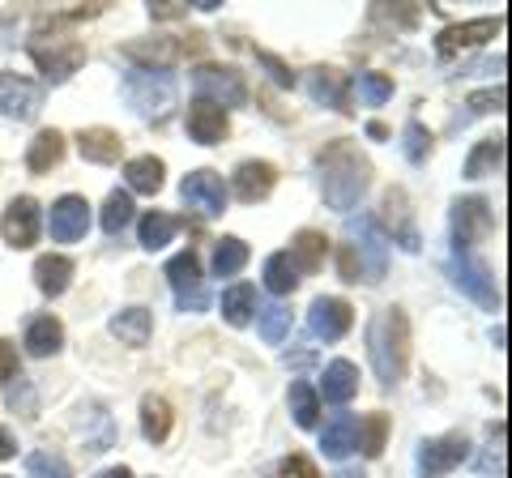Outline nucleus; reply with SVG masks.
Here are the masks:
<instances>
[{
  "instance_id": "nucleus-4",
  "label": "nucleus",
  "mask_w": 512,
  "mask_h": 478,
  "mask_svg": "<svg viewBox=\"0 0 512 478\" xmlns=\"http://www.w3.org/2000/svg\"><path fill=\"white\" fill-rule=\"evenodd\" d=\"M124 99L137 116H163L175 99V82L167 69H128L124 73Z\"/></svg>"
},
{
  "instance_id": "nucleus-47",
  "label": "nucleus",
  "mask_w": 512,
  "mask_h": 478,
  "mask_svg": "<svg viewBox=\"0 0 512 478\" xmlns=\"http://www.w3.org/2000/svg\"><path fill=\"white\" fill-rule=\"evenodd\" d=\"M256 60H261V65L269 69V77H274L278 86H295V73L286 69V65H282V60H278L274 52H256Z\"/></svg>"
},
{
  "instance_id": "nucleus-44",
  "label": "nucleus",
  "mask_w": 512,
  "mask_h": 478,
  "mask_svg": "<svg viewBox=\"0 0 512 478\" xmlns=\"http://www.w3.org/2000/svg\"><path fill=\"white\" fill-rule=\"evenodd\" d=\"M359 99L367 107H384L393 99V77H384V73H359Z\"/></svg>"
},
{
  "instance_id": "nucleus-51",
  "label": "nucleus",
  "mask_w": 512,
  "mask_h": 478,
  "mask_svg": "<svg viewBox=\"0 0 512 478\" xmlns=\"http://www.w3.org/2000/svg\"><path fill=\"white\" fill-rule=\"evenodd\" d=\"M94 478H133V470H128V466H111V470H99Z\"/></svg>"
},
{
  "instance_id": "nucleus-23",
  "label": "nucleus",
  "mask_w": 512,
  "mask_h": 478,
  "mask_svg": "<svg viewBox=\"0 0 512 478\" xmlns=\"http://www.w3.org/2000/svg\"><path fill=\"white\" fill-rule=\"evenodd\" d=\"M308 94L316 103L342 111V116L350 111V82H346V73H338V69H312L308 73Z\"/></svg>"
},
{
  "instance_id": "nucleus-26",
  "label": "nucleus",
  "mask_w": 512,
  "mask_h": 478,
  "mask_svg": "<svg viewBox=\"0 0 512 478\" xmlns=\"http://www.w3.org/2000/svg\"><path fill=\"white\" fill-rule=\"evenodd\" d=\"M60 163H64V133H56V129L35 133V141L26 146V171L30 175H47Z\"/></svg>"
},
{
  "instance_id": "nucleus-9",
  "label": "nucleus",
  "mask_w": 512,
  "mask_h": 478,
  "mask_svg": "<svg viewBox=\"0 0 512 478\" xmlns=\"http://www.w3.org/2000/svg\"><path fill=\"white\" fill-rule=\"evenodd\" d=\"M466 457H470V440L461 432L431 436V440L419 444V453H414V474L419 478H444L448 470H457Z\"/></svg>"
},
{
  "instance_id": "nucleus-27",
  "label": "nucleus",
  "mask_w": 512,
  "mask_h": 478,
  "mask_svg": "<svg viewBox=\"0 0 512 478\" xmlns=\"http://www.w3.org/2000/svg\"><path fill=\"white\" fill-rule=\"evenodd\" d=\"M504 150H508L504 137H483L466 154V180H487V175H500L504 171Z\"/></svg>"
},
{
  "instance_id": "nucleus-2",
  "label": "nucleus",
  "mask_w": 512,
  "mask_h": 478,
  "mask_svg": "<svg viewBox=\"0 0 512 478\" xmlns=\"http://www.w3.org/2000/svg\"><path fill=\"white\" fill-rule=\"evenodd\" d=\"M367 359L384 389L402 385L410 368V321L402 308H380L367 325Z\"/></svg>"
},
{
  "instance_id": "nucleus-24",
  "label": "nucleus",
  "mask_w": 512,
  "mask_h": 478,
  "mask_svg": "<svg viewBox=\"0 0 512 478\" xmlns=\"http://www.w3.org/2000/svg\"><path fill=\"white\" fill-rule=\"evenodd\" d=\"M107 329H111V338H120L124 346L141 350L150 342V333H154V316H150V308H124V312L111 316Z\"/></svg>"
},
{
  "instance_id": "nucleus-15",
  "label": "nucleus",
  "mask_w": 512,
  "mask_h": 478,
  "mask_svg": "<svg viewBox=\"0 0 512 478\" xmlns=\"http://www.w3.org/2000/svg\"><path fill=\"white\" fill-rule=\"evenodd\" d=\"M43 107L39 82H30L22 73H0V116L5 120H35Z\"/></svg>"
},
{
  "instance_id": "nucleus-43",
  "label": "nucleus",
  "mask_w": 512,
  "mask_h": 478,
  "mask_svg": "<svg viewBox=\"0 0 512 478\" xmlns=\"http://www.w3.org/2000/svg\"><path fill=\"white\" fill-rule=\"evenodd\" d=\"M402 150H406V163H414V167L427 163V154H431V133L423 129V120H406V129H402Z\"/></svg>"
},
{
  "instance_id": "nucleus-31",
  "label": "nucleus",
  "mask_w": 512,
  "mask_h": 478,
  "mask_svg": "<svg viewBox=\"0 0 512 478\" xmlns=\"http://www.w3.org/2000/svg\"><path fill=\"white\" fill-rule=\"evenodd\" d=\"M175 231H180V218L163 214V210H150V214H141V222H137V244L146 252H158V248L171 244Z\"/></svg>"
},
{
  "instance_id": "nucleus-11",
  "label": "nucleus",
  "mask_w": 512,
  "mask_h": 478,
  "mask_svg": "<svg viewBox=\"0 0 512 478\" xmlns=\"http://www.w3.org/2000/svg\"><path fill=\"white\" fill-rule=\"evenodd\" d=\"M448 222H453V248H466V252L495 231V214L487 197H457Z\"/></svg>"
},
{
  "instance_id": "nucleus-35",
  "label": "nucleus",
  "mask_w": 512,
  "mask_h": 478,
  "mask_svg": "<svg viewBox=\"0 0 512 478\" xmlns=\"http://www.w3.org/2000/svg\"><path fill=\"white\" fill-rule=\"evenodd\" d=\"M286 406H291V419H295V427H303V432H312L320 423V393L308 385V380H295L291 393H286Z\"/></svg>"
},
{
  "instance_id": "nucleus-13",
  "label": "nucleus",
  "mask_w": 512,
  "mask_h": 478,
  "mask_svg": "<svg viewBox=\"0 0 512 478\" xmlns=\"http://www.w3.org/2000/svg\"><path fill=\"white\" fill-rule=\"evenodd\" d=\"M180 197L188 210H197L201 218H218L227 210V184H222V175L201 167V171H188L184 184H180Z\"/></svg>"
},
{
  "instance_id": "nucleus-46",
  "label": "nucleus",
  "mask_w": 512,
  "mask_h": 478,
  "mask_svg": "<svg viewBox=\"0 0 512 478\" xmlns=\"http://www.w3.org/2000/svg\"><path fill=\"white\" fill-rule=\"evenodd\" d=\"M150 18H154V22L188 18V5H184V0H154V5H150Z\"/></svg>"
},
{
  "instance_id": "nucleus-28",
  "label": "nucleus",
  "mask_w": 512,
  "mask_h": 478,
  "mask_svg": "<svg viewBox=\"0 0 512 478\" xmlns=\"http://www.w3.org/2000/svg\"><path fill=\"white\" fill-rule=\"evenodd\" d=\"M171 423H175V414H171V402L163 393L141 397V436H146L150 444H163L171 436Z\"/></svg>"
},
{
  "instance_id": "nucleus-18",
  "label": "nucleus",
  "mask_w": 512,
  "mask_h": 478,
  "mask_svg": "<svg viewBox=\"0 0 512 478\" xmlns=\"http://www.w3.org/2000/svg\"><path fill=\"white\" fill-rule=\"evenodd\" d=\"M0 235H5L9 248H35L39 244V201L35 197H18L9 201L5 218H0Z\"/></svg>"
},
{
  "instance_id": "nucleus-45",
  "label": "nucleus",
  "mask_w": 512,
  "mask_h": 478,
  "mask_svg": "<svg viewBox=\"0 0 512 478\" xmlns=\"http://www.w3.org/2000/svg\"><path fill=\"white\" fill-rule=\"evenodd\" d=\"M269 478H320V470H316V461H312V457L291 453V457H282V461H278Z\"/></svg>"
},
{
  "instance_id": "nucleus-20",
  "label": "nucleus",
  "mask_w": 512,
  "mask_h": 478,
  "mask_svg": "<svg viewBox=\"0 0 512 478\" xmlns=\"http://www.w3.org/2000/svg\"><path fill=\"white\" fill-rule=\"evenodd\" d=\"M188 137L197 141V146H218L222 137L231 133V120L227 111H222L218 103H205V99H192L188 103Z\"/></svg>"
},
{
  "instance_id": "nucleus-48",
  "label": "nucleus",
  "mask_w": 512,
  "mask_h": 478,
  "mask_svg": "<svg viewBox=\"0 0 512 478\" xmlns=\"http://www.w3.org/2000/svg\"><path fill=\"white\" fill-rule=\"evenodd\" d=\"M13 376H18V346L0 338V385H9Z\"/></svg>"
},
{
  "instance_id": "nucleus-19",
  "label": "nucleus",
  "mask_w": 512,
  "mask_h": 478,
  "mask_svg": "<svg viewBox=\"0 0 512 478\" xmlns=\"http://www.w3.org/2000/svg\"><path fill=\"white\" fill-rule=\"evenodd\" d=\"M274 184H278V167L265 163V158H248V163H239L235 175H231V193L244 205L265 201L269 193H274Z\"/></svg>"
},
{
  "instance_id": "nucleus-7",
  "label": "nucleus",
  "mask_w": 512,
  "mask_h": 478,
  "mask_svg": "<svg viewBox=\"0 0 512 478\" xmlns=\"http://www.w3.org/2000/svg\"><path fill=\"white\" fill-rule=\"evenodd\" d=\"M192 86H197V99L218 103L222 111L248 103L244 73L231 69V65H197V69H192Z\"/></svg>"
},
{
  "instance_id": "nucleus-40",
  "label": "nucleus",
  "mask_w": 512,
  "mask_h": 478,
  "mask_svg": "<svg viewBox=\"0 0 512 478\" xmlns=\"http://www.w3.org/2000/svg\"><path fill=\"white\" fill-rule=\"evenodd\" d=\"M256 325H261V338H265L269 346H278L286 333H291V308H282V304L256 308Z\"/></svg>"
},
{
  "instance_id": "nucleus-41",
  "label": "nucleus",
  "mask_w": 512,
  "mask_h": 478,
  "mask_svg": "<svg viewBox=\"0 0 512 478\" xmlns=\"http://www.w3.org/2000/svg\"><path fill=\"white\" fill-rule=\"evenodd\" d=\"M504 103H508V90H504V86L478 90V94H470V99H466V111L457 116V124H466V120H474V116H491V111H504Z\"/></svg>"
},
{
  "instance_id": "nucleus-29",
  "label": "nucleus",
  "mask_w": 512,
  "mask_h": 478,
  "mask_svg": "<svg viewBox=\"0 0 512 478\" xmlns=\"http://www.w3.org/2000/svg\"><path fill=\"white\" fill-rule=\"evenodd\" d=\"M320 393H325V402L346 406L350 397L359 393V368L350 359H333L325 368V385H320Z\"/></svg>"
},
{
  "instance_id": "nucleus-1",
  "label": "nucleus",
  "mask_w": 512,
  "mask_h": 478,
  "mask_svg": "<svg viewBox=\"0 0 512 478\" xmlns=\"http://www.w3.org/2000/svg\"><path fill=\"white\" fill-rule=\"evenodd\" d=\"M316 175H320V197L338 214H350L363 201L367 188H372V163H367V154L346 137L329 141V146L316 154Z\"/></svg>"
},
{
  "instance_id": "nucleus-49",
  "label": "nucleus",
  "mask_w": 512,
  "mask_h": 478,
  "mask_svg": "<svg viewBox=\"0 0 512 478\" xmlns=\"http://www.w3.org/2000/svg\"><path fill=\"white\" fill-rule=\"evenodd\" d=\"M338 269H342V282H359V257H355L350 244L338 252Z\"/></svg>"
},
{
  "instance_id": "nucleus-8",
  "label": "nucleus",
  "mask_w": 512,
  "mask_h": 478,
  "mask_svg": "<svg viewBox=\"0 0 512 478\" xmlns=\"http://www.w3.org/2000/svg\"><path fill=\"white\" fill-rule=\"evenodd\" d=\"M350 235L359 239V244H350L359 257V282H380L384 269H389V239H384L380 222L359 214V218H350Z\"/></svg>"
},
{
  "instance_id": "nucleus-50",
  "label": "nucleus",
  "mask_w": 512,
  "mask_h": 478,
  "mask_svg": "<svg viewBox=\"0 0 512 478\" xmlns=\"http://www.w3.org/2000/svg\"><path fill=\"white\" fill-rule=\"evenodd\" d=\"M13 453H18V444H13V436L5 432V427H0V461H9Z\"/></svg>"
},
{
  "instance_id": "nucleus-17",
  "label": "nucleus",
  "mask_w": 512,
  "mask_h": 478,
  "mask_svg": "<svg viewBox=\"0 0 512 478\" xmlns=\"http://www.w3.org/2000/svg\"><path fill=\"white\" fill-rule=\"evenodd\" d=\"M350 325H355V308H350L346 299H338V295L312 299V308H308V329L316 333V338L338 342V338H346V333H350Z\"/></svg>"
},
{
  "instance_id": "nucleus-33",
  "label": "nucleus",
  "mask_w": 512,
  "mask_h": 478,
  "mask_svg": "<svg viewBox=\"0 0 512 478\" xmlns=\"http://www.w3.org/2000/svg\"><path fill=\"white\" fill-rule=\"evenodd\" d=\"M355 436H359V419H355V414H338V419L320 432V453L333 457V461H342L346 453H355Z\"/></svg>"
},
{
  "instance_id": "nucleus-10",
  "label": "nucleus",
  "mask_w": 512,
  "mask_h": 478,
  "mask_svg": "<svg viewBox=\"0 0 512 478\" xmlns=\"http://www.w3.org/2000/svg\"><path fill=\"white\" fill-rule=\"evenodd\" d=\"M30 60L39 65V73H43L47 86H64L77 69L86 65V43H77V39H60V43H52V47L30 43Z\"/></svg>"
},
{
  "instance_id": "nucleus-54",
  "label": "nucleus",
  "mask_w": 512,
  "mask_h": 478,
  "mask_svg": "<svg viewBox=\"0 0 512 478\" xmlns=\"http://www.w3.org/2000/svg\"><path fill=\"white\" fill-rule=\"evenodd\" d=\"M0 478H5V474H0Z\"/></svg>"
},
{
  "instance_id": "nucleus-39",
  "label": "nucleus",
  "mask_w": 512,
  "mask_h": 478,
  "mask_svg": "<svg viewBox=\"0 0 512 478\" xmlns=\"http://www.w3.org/2000/svg\"><path fill=\"white\" fill-rule=\"evenodd\" d=\"M133 210H137V205H133V193H120V188H116V193L103 201V214H99L103 231H107V235H120L128 222H133Z\"/></svg>"
},
{
  "instance_id": "nucleus-22",
  "label": "nucleus",
  "mask_w": 512,
  "mask_h": 478,
  "mask_svg": "<svg viewBox=\"0 0 512 478\" xmlns=\"http://www.w3.org/2000/svg\"><path fill=\"white\" fill-rule=\"evenodd\" d=\"M22 346H26V355H30V359H52V355H60V346H64V325L56 321L52 312H47V316H35V321L26 325Z\"/></svg>"
},
{
  "instance_id": "nucleus-53",
  "label": "nucleus",
  "mask_w": 512,
  "mask_h": 478,
  "mask_svg": "<svg viewBox=\"0 0 512 478\" xmlns=\"http://www.w3.org/2000/svg\"><path fill=\"white\" fill-rule=\"evenodd\" d=\"M333 478H367V474H363V470H338Z\"/></svg>"
},
{
  "instance_id": "nucleus-37",
  "label": "nucleus",
  "mask_w": 512,
  "mask_h": 478,
  "mask_svg": "<svg viewBox=\"0 0 512 478\" xmlns=\"http://www.w3.org/2000/svg\"><path fill=\"white\" fill-rule=\"evenodd\" d=\"M248 257H252V252H248L244 239H239V235H222L218 244H214V261H210L214 265V278H235L239 269L248 265Z\"/></svg>"
},
{
  "instance_id": "nucleus-21",
  "label": "nucleus",
  "mask_w": 512,
  "mask_h": 478,
  "mask_svg": "<svg viewBox=\"0 0 512 478\" xmlns=\"http://www.w3.org/2000/svg\"><path fill=\"white\" fill-rule=\"evenodd\" d=\"M77 150H82L86 163H99V167H111V163H120V154H124V137L116 129H82L77 133Z\"/></svg>"
},
{
  "instance_id": "nucleus-16",
  "label": "nucleus",
  "mask_w": 512,
  "mask_h": 478,
  "mask_svg": "<svg viewBox=\"0 0 512 478\" xmlns=\"http://www.w3.org/2000/svg\"><path fill=\"white\" fill-rule=\"evenodd\" d=\"M47 231H52L56 244H77V239H86L90 231V201L86 197H60L52 205V214H47Z\"/></svg>"
},
{
  "instance_id": "nucleus-6",
  "label": "nucleus",
  "mask_w": 512,
  "mask_h": 478,
  "mask_svg": "<svg viewBox=\"0 0 512 478\" xmlns=\"http://www.w3.org/2000/svg\"><path fill=\"white\" fill-rule=\"evenodd\" d=\"M120 52L133 60L137 69H171L180 60L205 52V35H188V39H137V43H124Z\"/></svg>"
},
{
  "instance_id": "nucleus-12",
  "label": "nucleus",
  "mask_w": 512,
  "mask_h": 478,
  "mask_svg": "<svg viewBox=\"0 0 512 478\" xmlns=\"http://www.w3.org/2000/svg\"><path fill=\"white\" fill-rule=\"evenodd\" d=\"M380 222H384V239H393L402 252H419L423 239H419V227H414V214H410V193L406 188H389L380 201Z\"/></svg>"
},
{
  "instance_id": "nucleus-32",
  "label": "nucleus",
  "mask_w": 512,
  "mask_h": 478,
  "mask_svg": "<svg viewBox=\"0 0 512 478\" xmlns=\"http://www.w3.org/2000/svg\"><path fill=\"white\" fill-rule=\"evenodd\" d=\"M286 257L295 261L299 274H316V269L325 265V257H329V239L320 231H299L291 239V252H286Z\"/></svg>"
},
{
  "instance_id": "nucleus-36",
  "label": "nucleus",
  "mask_w": 512,
  "mask_h": 478,
  "mask_svg": "<svg viewBox=\"0 0 512 478\" xmlns=\"http://www.w3.org/2000/svg\"><path fill=\"white\" fill-rule=\"evenodd\" d=\"M261 278H265V291L269 295H291L295 286H299V269H295V261L286 257V252H269Z\"/></svg>"
},
{
  "instance_id": "nucleus-52",
  "label": "nucleus",
  "mask_w": 512,
  "mask_h": 478,
  "mask_svg": "<svg viewBox=\"0 0 512 478\" xmlns=\"http://www.w3.org/2000/svg\"><path fill=\"white\" fill-rule=\"evenodd\" d=\"M367 137H389V129H384L380 120H372V124H367Z\"/></svg>"
},
{
  "instance_id": "nucleus-25",
  "label": "nucleus",
  "mask_w": 512,
  "mask_h": 478,
  "mask_svg": "<svg viewBox=\"0 0 512 478\" xmlns=\"http://www.w3.org/2000/svg\"><path fill=\"white\" fill-rule=\"evenodd\" d=\"M69 282H73V261L64 252H47V257L35 261V286L47 299H60L69 291Z\"/></svg>"
},
{
  "instance_id": "nucleus-38",
  "label": "nucleus",
  "mask_w": 512,
  "mask_h": 478,
  "mask_svg": "<svg viewBox=\"0 0 512 478\" xmlns=\"http://www.w3.org/2000/svg\"><path fill=\"white\" fill-rule=\"evenodd\" d=\"M384 440H389V414H363L359 419V436H355V449H363V457H380L384 453Z\"/></svg>"
},
{
  "instance_id": "nucleus-34",
  "label": "nucleus",
  "mask_w": 512,
  "mask_h": 478,
  "mask_svg": "<svg viewBox=\"0 0 512 478\" xmlns=\"http://www.w3.org/2000/svg\"><path fill=\"white\" fill-rule=\"evenodd\" d=\"M252 316H256V286L252 282L227 286V291H222V321L244 329V325H252Z\"/></svg>"
},
{
  "instance_id": "nucleus-14",
  "label": "nucleus",
  "mask_w": 512,
  "mask_h": 478,
  "mask_svg": "<svg viewBox=\"0 0 512 478\" xmlns=\"http://www.w3.org/2000/svg\"><path fill=\"white\" fill-rule=\"evenodd\" d=\"M504 18L495 13V18H474V22H457V26H444L436 35V56L440 60H453L457 52H470V47H483L487 39L500 35Z\"/></svg>"
},
{
  "instance_id": "nucleus-42",
  "label": "nucleus",
  "mask_w": 512,
  "mask_h": 478,
  "mask_svg": "<svg viewBox=\"0 0 512 478\" xmlns=\"http://www.w3.org/2000/svg\"><path fill=\"white\" fill-rule=\"evenodd\" d=\"M26 474H30V478H73V466H69V461H64L60 453L39 449V453L26 457Z\"/></svg>"
},
{
  "instance_id": "nucleus-5",
  "label": "nucleus",
  "mask_w": 512,
  "mask_h": 478,
  "mask_svg": "<svg viewBox=\"0 0 512 478\" xmlns=\"http://www.w3.org/2000/svg\"><path fill=\"white\" fill-rule=\"evenodd\" d=\"M163 274L171 282V295H175V308H180V312H205V308H210V291H205L201 261H197V252H192V248L175 252Z\"/></svg>"
},
{
  "instance_id": "nucleus-30",
  "label": "nucleus",
  "mask_w": 512,
  "mask_h": 478,
  "mask_svg": "<svg viewBox=\"0 0 512 478\" xmlns=\"http://www.w3.org/2000/svg\"><path fill=\"white\" fill-rule=\"evenodd\" d=\"M163 158H154V154H141V158H128L124 163V180H128V193H146L154 197L158 188H163Z\"/></svg>"
},
{
  "instance_id": "nucleus-3",
  "label": "nucleus",
  "mask_w": 512,
  "mask_h": 478,
  "mask_svg": "<svg viewBox=\"0 0 512 478\" xmlns=\"http://www.w3.org/2000/svg\"><path fill=\"white\" fill-rule=\"evenodd\" d=\"M448 278H453L457 291L470 295L478 308H487V312H500L504 308V295H500V282H495L491 265L478 261L474 252L453 248V257H448Z\"/></svg>"
}]
</instances>
